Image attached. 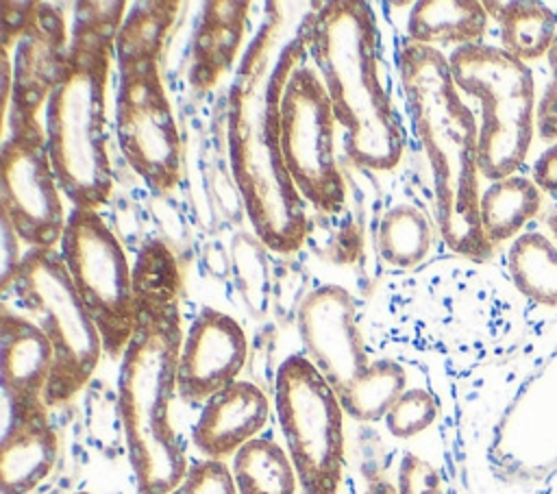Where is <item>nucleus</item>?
<instances>
[{
	"label": "nucleus",
	"mask_w": 557,
	"mask_h": 494,
	"mask_svg": "<svg viewBox=\"0 0 557 494\" xmlns=\"http://www.w3.org/2000/svg\"><path fill=\"white\" fill-rule=\"evenodd\" d=\"M535 126L546 141L557 139V78H553V83L544 89L542 102L535 111Z\"/></svg>",
	"instance_id": "obj_30"
},
{
	"label": "nucleus",
	"mask_w": 557,
	"mask_h": 494,
	"mask_svg": "<svg viewBox=\"0 0 557 494\" xmlns=\"http://www.w3.org/2000/svg\"><path fill=\"white\" fill-rule=\"evenodd\" d=\"M398 494H446L437 470L416 453H405L396 474Z\"/></svg>",
	"instance_id": "obj_29"
},
{
	"label": "nucleus",
	"mask_w": 557,
	"mask_h": 494,
	"mask_svg": "<svg viewBox=\"0 0 557 494\" xmlns=\"http://www.w3.org/2000/svg\"><path fill=\"white\" fill-rule=\"evenodd\" d=\"M133 274L137 322L120 359L117 416L137 494H168L189 470L170 416L183 344L181 272L170 248L150 242Z\"/></svg>",
	"instance_id": "obj_1"
},
{
	"label": "nucleus",
	"mask_w": 557,
	"mask_h": 494,
	"mask_svg": "<svg viewBox=\"0 0 557 494\" xmlns=\"http://www.w3.org/2000/svg\"><path fill=\"white\" fill-rule=\"evenodd\" d=\"M270 416V400L250 381H235L213 394L200 409L191 431L205 459L224 461L257 437Z\"/></svg>",
	"instance_id": "obj_17"
},
{
	"label": "nucleus",
	"mask_w": 557,
	"mask_h": 494,
	"mask_svg": "<svg viewBox=\"0 0 557 494\" xmlns=\"http://www.w3.org/2000/svg\"><path fill=\"white\" fill-rule=\"evenodd\" d=\"M448 67L459 94L479 100V170L485 178L511 176L527 159L535 133L531 67L500 46L453 48Z\"/></svg>",
	"instance_id": "obj_8"
},
{
	"label": "nucleus",
	"mask_w": 557,
	"mask_h": 494,
	"mask_svg": "<svg viewBox=\"0 0 557 494\" xmlns=\"http://www.w3.org/2000/svg\"><path fill=\"white\" fill-rule=\"evenodd\" d=\"M0 44L4 124L37 120L70 54L63 11L50 2H2Z\"/></svg>",
	"instance_id": "obj_12"
},
{
	"label": "nucleus",
	"mask_w": 557,
	"mask_h": 494,
	"mask_svg": "<svg viewBox=\"0 0 557 494\" xmlns=\"http://www.w3.org/2000/svg\"><path fill=\"white\" fill-rule=\"evenodd\" d=\"M74 494H91V492H74Z\"/></svg>",
	"instance_id": "obj_35"
},
{
	"label": "nucleus",
	"mask_w": 557,
	"mask_h": 494,
	"mask_svg": "<svg viewBox=\"0 0 557 494\" xmlns=\"http://www.w3.org/2000/svg\"><path fill=\"white\" fill-rule=\"evenodd\" d=\"M507 268L522 296L544 307H557V248L548 237L542 233L518 235L509 246Z\"/></svg>",
	"instance_id": "obj_24"
},
{
	"label": "nucleus",
	"mask_w": 557,
	"mask_h": 494,
	"mask_svg": "<svg viewBox=\"0 0 557 494\" xmlns=\"http://www.w3.org/2000/svg\"><path fill=\"white\" fill-rule=\"evenodd\" d=\"M57 453L59 440L48 420V409L11 416L0 444L2 494L33 492L54 468Z\"/></svg>",
	"instance_id": "obj_18"
},
{
	"label": "nucleus",
	"mask_w": 557,
	"mask_h": 494,
	"mask_svg": "<svg viewBox=\"0 0 557 494\" xmlns=\"http://www.w3.org/2000/svg\"><path fill=\"white\" fill-rule=\"evenodd\" d=\"M168 494H237V487L224 461L202 459L189 466L183 481Z\"/></svg>",
	"instance_id": "obj_28"
},
{
	"label": "nucleus",
	"mask_w": 557,
	"mask_h": 494,
	"mask_svg": "<svg viewBox=\"0 0 557 494\" xmlns=\"http://www.w3.org/2000/svg\"><path fill=\"white\" fill-rule=\"evenodd\" d=\"M396 63L411 126L429 161L440 235L455 255L485 261L492 244L479 220V122L442 50L405 37Z\"/></svg>",
	"instance_id": "obj_3"
},
{
	"label": "nucleus",
	"mask_w": 557,
	"mask_h": 494,
	"mask_svg": "<svg viewBox=\"0 0 557 494\" xmlns=\"http://www.w3.org/2000/svg\"><path fill=\"white\" fill-rule=\"evenodd\" d=\"M70 28V54L46 102V146L63 196L98 211L111 196L113 172L107 135V87L115 37L126 2H78Z\"/></svg>",
	"instance_id": "obj_4"
},
{
	"label": "nucleus",
	"mask_w": 557,
	"mask_h": 494,
	"mask_svg": "<svg viewBox=\"0 0 557 494\" xmlns=\"http://www.w3.org/2000/svg\"><path fill=\"white\" fill-rule=\"evenodd\" d=\"M39 120L4 124L0 213L28 248H59L67 213Z\"/></svg>",
	"instance_id": "obj_13"
},
{
	"label": "nucleus",
	"mask_w": 557,
	"mask_h": 494,
	"mask_svg": "<svg viewBox=\"0 0 557 494\" xmlns=\"http://www.w3.org/2000/svg\"><path fill=\"white\" fill-rule=\"evenodd\" d=\"M237 494H296L298 477L283 446L268 437L244 444L231 464Z\"/></svg>",
	"instance_id": "obj_23"
},
{
	"label": "nucleus",
	"mask_w": 557,
	"mask_h": 494,
	"mask_svg": "<svg viewBox=\"0 0 557 494\" xmlns=\"http://www.w3.org/2000/svg\"><path fill=\"white\" fill-rule=\"evenodd\" d=\"M533 181L540 189L557 194V144L540 155L533 165Z\"/></svg>",
	"instance_id": "obj_31"
},
{
	"label": "nucleus",
	"mask_w": 557,
	"mask_h": 494,
	"mask_svg": "<svg viewBox=\"0 0 557 494\" xmlns=\"http://www.w3.org/2000/svg\"><path fill=\"white\" fill-rule=\"evenodd\" d=\"M500 24V48L520 61L548 54L557 35V15L542 2H483Z\"/></svg>",
	"instance_id": "obj_22"
},
{
	"label": "nucleus",
	"mask_w": 557,
	"mask_h": 494,
	"mask_svg": "<svg viewBox=\"0 0 557 494\" xmlns=\"http://www.w3.org/2000/svg\"><path fill=\"white\" fill-rule=\"evenodd\" d=\"M176 9V2H137L115 37L117 144L131 170L159 196L181 176V135L159 67Z\"/></svg>",
	"instance_id": "obj_6"
},
{
	"label": "nucleus",
	"mask_w": 557,
	"mask_h": 494,
	"mask_svg": "<svg viewBox=\"0 0 557 494\" xmlns=\"http://www.w3.org/2000/svg\"><path fill=\"white\" fill-rule=\"evenodd\" d=\"M274 411L302 494H337L346 464L344 407L305 355H289L274 376Z\"/></svg>",
	"instance_id": "obj_9"
},
{
	"label": "nucleus",
	"mask_w": 557,
	"mask_h": 494,
	"mask_svg": "<svg viewBox=\"0 0 557 494\" xmlns=\"http://www.w3.org/2000/svg\"><path fill=\"white\" fill-rule=\"evenodd\" d=\"M278 22L268 20L246 46L226 98L231 174L259 242L278 255L300 250L307 239V205L283 161L278 98L307 46L296 35L276 50Z\"/></svg>",
	"instance_id": "obj_2"
},
{
	"label": "nucleus",
	"mask_w": 557,
	"mask_h": 494,
	"mask_svg": "<svg viewBox=\"0 0 557 494\" xmlns=\"http://www.w3.org/2000/svg\"><path fill=\"white\" fill-rule=\"evenodd\" d=\"M433 226L416 205H396L379 222V255L394 268H413L431 250Z\"/></svg>",
	"instance_id": "obj_26"
},
{
	"label": "nucleus",
	"mask_w": 557,
	"mask_h": 494,
	"mask_svg": "<svg viewBox=\"0 0 557 494\" xmlns=\"http://www.w3.org/2000/svg\"><path fill=\"white\" fill-rule=\"evenodd\" d=\"M333 107L313 65L302 57L285 78L278 98L283 161L305 205L322 215L344 209L346 181L335 152Z\"/></svg>",
	"instance_id": "obj_11"
},
{
	"label": "nucleus",
	"mask_w": 557,
	"mask_h": 494,
	"mask_svg": "<svg viewBox=\"0 0 557 494\" xmlns=\"http://www.w3.org/2000/svg\"><path fill=\"white\" fill-rule=\"evenodd\" d=\"M54 353L44 331L26 316L0 307V381L11 416L48 409L44 394L52 374Z\"/></svg>",
	"instance_id": "obj_16"
},
{
	"label": "nucleus",
	"mask_w": 557,
	"mask_h": 494,
	"mask_svg": "<svg viewBox=\"0 0 557 494\" xmlns=\"http://www.w3.org/2000/svg\"><path fill=\"white\" fill-rule=\"evenodd\" d=\"M487 28V11L476 0H420L407 17V39L437 48L479 44Z\"/></svg>",
	"instance_id": "obj_20"
},
{
	"label": "nucleus",
	"mask_w": 557,
	"mask_h": 494,
	"mask_svg": "<svg viewBox=\"0 0 557 494\" xmlns=\"http://www.w3.org/2000/svg\"><path fill=\"white\" fill-rule=\"evenodd\" d=\"M298 30L344 131L346 157L363 170L396 168L405 150V133L379 74L370 4L313 2Z\"/></svg>",
	"instance_id": "obj_5"
},
{
	"label": "nucleus",
	"mask_w": 557,
	"mask_h": 494,
	"mask_svg": "<svg viewBox=\"0 0 557 494\" xmlns=\"http://www.w3.org/2000/svg\"><path fill=\"white\" fill-rule=\"evenodd\" d=\"M0 287L2 298L13 296L22 307L17 313L30 318L52 346L54 363L44 394L46 407L67 403L96 372L104 346L59 248H28Z\"/></svg>",
	"instance_id": "obj_7"
},
{
	"label": "nucleus",
	"mask_w": 557,
	"mask_h": 494,
	"mask_svg": "<svg viewBox=\"0 0 557 494\" xmlns=\"http://www.w3.org/2000/svg\"><path fill=\"white\" fill-rule=\"evenodd\" d=\"M59 252L100 331L104 355L122 359L137 322V292L120 239L98 211L72 207Z\"/></svg>",
	"instance_id": "obj_10"
},
{
	"label": "nucleus",
	"mask_w": 557,
	"mask_h": 494,
	"mask_svg": "<svg viewBox=\"0 0 557 494\" xmlns=\"http://www.w3.org/2000/svg\"><path fill=\"white\" fill-rule=\"evenodd\" d=\"M546 226H548V231L553 233V237L557 239V213H553V215L546 220Z\"/></svg>",
	"instance_id": "obj_34"
},
{
	"label": "nucleus",
	"mask_w": 557,
	"mask_h": 494,
	"mask_svg": "<svg viewBox=\"0 0 557 494\" xmlns=\"http://www.w3.org/2000/svg\"><path fill=\"white\" fill-rule=\"evenodd\" d=\"M540 207L542 194L535 181L518 174L490 181L479 200V220L485 239L494 246L516 237L537 215Z\"/></svg>",
	"instance_id": "obj_21"
},
{
	"label": "nucleus",
	"mask_w": 557,
	"mask_h": 494,
	"mask_svg": "<svg viewBox=\"0 0 557 494\" xmlns=\"http://www.w3.org/2000/svg\"><path fill=\"white\" fill-rule=\"evenodd\" d=\"M440 413V405L435 396L424 387H407L398 400L389 407L383 418L387 431L398 440L416 437L426 431Z\"/></svg>",
	"instance_id": "obj_27"
},
{
	"label": "nucleus",
	"mask_w": 557,
	"mask_h": 494,
	"mask_svg": "<svg viewBox=\"0 0 557 494\" xmlns=\"http://www.w3.org/2000/svg\"><path fill=\"white\" fill-rule=\"evenodd\" d=\"M248 359L244 329L228 313L202 307L187 333L178 355V396L185 403H207L213 394L239 381Z\"/></svg>",
	"instance_id": "obj_15"
},
{
	"label": "nucleus",
	"mask_w": 557,
	"mask_h": 494,
	"mask_svg": "<svg viewBox=\"0 0 557 494\" xmlns=\"http://www.w3.org/2000/svg\"><path fill=\"white\" fill-rule=\"evenodd\" d=\"M250 2H205L200 20L191 39V67L189 83L194 91L205 94L218 85V81L235 63Z\"/></svg>",
	"instance_id": "obj_19"
},
{
	"label": "nucleus",
	"mask_w": 557,
	"mask_h": 494,
	"mask_svg": "<svg viewBox=\"0 0 557 494\" xmlns=\"http://www.w3.org/2000/svg\"><path fill=\"white\" fill-rule=\"evenodd\" d=\"M407 390V372L394 359H374L339 396L344 413L357 422H379Z\"/></svg>",
	"instance_id": "obj_25"
},
{
	"label": "nucleus",
	"mask_w": 557,
	"mask_h": 494,
	"mask_svg": "<svg viewBox=\"0 0 557 494\" xmlns=\"http://www.w3.org/2000/svg\"><path fill=\"white\" fill-rule=\"evenodd\" d=\"M296 326L305 357L342 396L370 366L357 324V305L337 283L313 287L298 305Z\"/></svg>",
	"instance_id": "obj_14"
},
{
	"label": "nucleus",
	"mask_w": 557,
	"mask_h": 494,
	"mask_svg": "<svg viewBox=\"0 0 557 494\" xmlns=\"http://www.w3.org/2000/svg\"><path fill=\"white\" fill-rule=\"evenodd\" d=\"M363 494H398V490H396V485H392V483L385 481V479H374V481L363 490Z\"/></svg>",
	"instance_id": "obj_32"
},
{
	"label": "nucleus",
	"mask_w": 557,
	"mask_h": 494,
	"mask_svg": "<svg viewBox=\"0 0 557 494\" xmlns=\"http://www.w3.org/2000/svg\"><path fill=\"white\" fill-rule=\"evenodd\" d=\"M548 65H550V70H553V76L557 78V35H555V41H553V46H550V50H548Z\"/></svg>",
	"instance_id": "obj_33"
}]
</instances>
